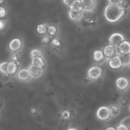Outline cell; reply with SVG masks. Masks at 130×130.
Wrapping results in <instances>:
<instances>
[{"label":"cell","mask_w":130,"mask_h":130,"mask_svg":"<svg viewBox=\"0 0 130 130\" xmlns=\"http://www.w3.org/2000/svg\"><path fill=\"white\" fill-rule=\"evenodd\" d=\"M22 45V42L20 39L15 38L11 41L9 43V48L13 51H16L19 50Z\"/></svg>","instance_id":"obj_10"},{"label":"cell","mask_w":130,"mask_h":130,"mask_svg":"<svg viewBox=\"0 0 130 130\" xmlns=\"http://www.w3.org/2000/svg\"><path fill=\"white\" fill-rule=\"evenodd\" d=\"M7 72L8 74H14L16 73L17 70V66L14 61H10L8 62L7 65Z\"/></svg>","instance_id":"obj_17"},{"label":"cell","mask_w":130,"mask_h":130,"mask_svg":"<svg viewBox=\"0 0 130 130\" xmlns=\"http://www.w3.org/2000/svg\"><path fill=\"white\" fill-rule=\"evenodd\" d=\"M31 64L34 66L42 69L45 66V62L42 57L36 56L32 57Z\"/></svg>","instance_id":"obj_13"},{"label":"cell","mask_w":130,"mask_h":130,"mask_svg":"<svg viewBox=\"0 0 130 130\" xmlns=\"http://www.w3.org/2000/svg\"><path fill=\"white\" fill-rule=\"evenodd\" d=\"M109 4H119L121 0H108Z\"/></svg>","instance_id":"obj_32"},{"label":"cell","mask_w":130,"mask_h":130,"mask_svg":"<svg viewBox=\"0 0 130 130\" xmlns=\"http://www.w3.org/2000/svg\"><path fill=\"white\" fill-rule=\"evenodd\" d=\"M83 5V8L85 10H89L94 7L95 4V0H81Z\"/></svg>","instance_id":"obj_16"},{"label":"cell","mask_w":130,"mask_h":130,"mask_svg":"<svg viewBox=\"0 0 130 130\" xmlns=\"http://www.w3.org/2000/svg\"><path fill=\"white\" fill-rule=\"evenodd\" d=\"M62 116L64 118H68L70 116V113L68 111H64L62 114Z\"/></svg>","instance_id":"obj_31"},{"label":"cell","mask_w":130,"mask_h":130,"mask_svg":"<svg viewBox=\"0 0 130 130\" xmlns=\"http://www.w3.org/2000/svg\"><path fill=\"white\" fill-rule=\"evenodd\" d=\"M93 59L96 61H100L104 58L103 51L101 50H95L93 54Z\"/></svg>","instance_id":"obj_18"},{"label":"cell","mask_w":130,"mask_h":130,"mask_svg":"<svg viewBox=\"0 0 130 130\" xmlns=\"http://www.w3.org/2000/svg\"><path fill=\"white\" fill-rule=\"evenodd\" d=\"M75 1V0H62L63 3H64V4H65V5H66L68 7H70L71 6V5Z\"/></svg>","instance_id":"obj_29"},{"label":"cell","mask_w":130,"mask_h":130,"mask_svg":"<svg viewBox=\"0 0 130 130\" xmlns=\"http://www.w3.org/2000/svg\"><path fill=\"white\" fill-rule=\"evenodd\" d=\"M48 25L46 23H41L37 26V31L40 34H45L47 32V28Z\"/></svg>","instance_id":"obj_19"},{"label":"cell","mask_w":130,"mask_h":130,"mask_svg":"<svg viewBox=\"0 0 130 130\" xmlns=\"http://www.w3.org/2000/svg\"><path fill=\"white\" fill-rule=\"evenodd\" d=\"M102 70L98 66L92 67L88 71V77L91 79L95 80L98 79L102 74Z\"/></svg>","instance_id":"obj_6"},{"label":"cell","mask_w":130,"mask_h":130,"mask_svg":"<svg viewBox=\"0 0 130 130\" xmlns=\"http://www.w3.org/2000/svg\"><path fill=\"white\" fill-rule=\"evenodd\" d=\"M105 130H116V129L112 126H110V127L106 128Z\"/></svg>","instance_id":"obj_34"},{"label":"cell","mask_w":130,"mask_h":130,"mask_svg":"<svg viewBox=\"0 0 130 130\" xmlns=\"http://www.w3.org/2000/svg\"><path fill=\"white\" fill-rule=\"evenodd\" d=\"M124 38L123 36L119 33L115 32L112 34L109 38V42L110 44L117 48L120 44L124 41Z\"/></svg>","instance_id":"obj_3"},{"label":"cell","mask_w":130,"mask_h":130,"mask_svg":"<svg viewBox=\"0 0 130 130\" xmlns=\"http://www.w3.org/2000/svg\"><path fill=\"white\" fill-rule=\"evenodd\" d=\"M103 51L104 55V58L109 61L112 57L118 54L117 48L111 44L106 46Z\"/></svg>","instance_id":"obj_2"},{"label":"cell","mask_w":130,"mask_h":130,"mask_svg":"<svg viewBox=\"0 0 130 130\" xmlns=\"http://www.w3.org/2000/svg\"><path fill=\"white\" fill-rule=\"evenodd\" d=\"M119 4L126 10L130 7V0H121Z\"/></svg>","instance_id":"obj_24"},{"label":"cell","mask_w":130,"mask_h":130,"mask_svg":"<svg viewBox=\"0 0 130 130\" xmlns=\"http://www.w3.org/2000/svg\"><path fill=\"white\" fill-rule=\"evenodd\" d=\"M49 37L47 36L44 37L42 39V40H41V42H42V43H46L49 42Z\"/></svg>","instance_id":"obj_30"},{"label":"cell","mask_w":130,"mask_h":130,"mask_svg":"<svg viewBox=\"0 0 130 130\" xmlns=\"http://www.w3.org/2000/svg\"><path fill=\"white\" fill-rule=\"evenodd\" d=\"M9 62L7 61H5V62H3L2 63H1L0 65V70L1 71V72L4 74L6 75H8V72H7V65L8 64Z\"/></svg>","instance_id":"obj_23"},{"label":"cell","mask_w":130,"mask_h":130,"mask_svg":"<svg viewBox=\"0 0 130 130\" xmlns=\"http://www.w3.org/2000/svg\"><path fill=\"white\" fill-rule=\"evenodd\" d=\"M129 111H130V105H129Z\"/></svg>","instance_id":"obj_37"},{"label":"cell","mask_w":130,"mask_h":130,"mask_svg":"<svg viewBox=\"0 0 130 130\" xmlns=\"http://www.w3.org/2000/svg\"><path fill=\"white\" fill-rule=\"evenodd\" d=\"M67 130H77V129L74 128H69Z\"/></svg>","instance_id":"obj_35"},{"label":"cell","mask_w":130,"mask_h":130,"mask_svg":"<svg viewBox=\"0 0 130 130\" xmlns=\"http://www.w3.org/2000/svg\"><path fill=\"white\" fill-rule=\"evenodd\" d=\"M119 54V53H118ZM122 61V67L128 68L130 67V53L126 54H119Z\"/></svg>","instance_id":"obj_15"},{"label":"cell","mask_w":130,"mask_h":130,"mask_svg":"<svg viewBox=\"0 0 130 130\" xmlns=\"http://www.w3.org/2000/svg\"><path fill=\"white\" fill-rule=\"evenodd\" d=\"M119 54H126L130 53V42L124 40L117 48Z\"/></svg>","instance_id":"obj_8"},{"label":"cell","mask_w":130,"mask_h":130,"mask_svg":"<svg viewBox=\"0 0 130 130\" xmlns=\"http://www.w3.org/2000/svg\"><path fill=\"white\" fill-rule=\"evenodd\" d=\"M70 10L74 12H82L83 8V5L81 0H75L69 7Z\"/></svg>","instance_id":"obj_9"},{"label":"cell","mask_w":130,"mask_h":130,"mask_svg":"<svg viewBox=\"0 0 130 130\" xmlns=\"http://www.w3.org/2000/svg\"><path fill=\"white\" fill-rule=\"evenodd\" d=\"M116 130H130L129 127L123 123H120L116 127Z\"/></svg>","instance_id":"obj_25"},{"label":"cell","mask_w":130,"mask_h":130,"mask_svg":"<svg viewBox=\"0 0 130 130\" xmlns=\"http://www.w3.org/2000/svg\"><path fill=\"white\" fill-rule=\"evenodd\" d=\"M43 55L42 51L38 49H34L30 52V55L32 57H36V56H40L42 57Z\"/></svg>","instance_id":"obj_21"},{"label":"cell","mask_w":130,"mask_h":130,"mask_svg":"<svg viewBox=\"0 0 130 130\" xmlns=\"http://www.w3.org/2000/svg\"><path fill=\"white\" fill-rule=\"evenodd\" d=\"M51 43L54 45V46H58L60 45V42L59 41V40L57 39V38H54L52 40V41H51Z\"/></svg>","instance_id":"obj_27"},{"label":"cell","mask_w":130,"mask_h":130,"mask_svg":"<svg viewBox=\"0 0 130 130\" xmlns=\"http://www.w3.org/2000/svg\"><path fill=\"white\" fill-rule=\"evenodd\" d=\"M57 31V28L55 26L53 25H48L47 28V32L48 33L49 35L51 36H53L56 33Z\"/></svg>","instance_id":"obj_22"},{"label":"cell","mask_w":130,"mask_h":130,"mask_svg":"<svg viewBox=\"0 0 130 130\" xmlns=\"http://www.w3.org/2000/svg\"><path fill=\"white\" fill-rule=\"evenodd\" d=\"M111 115V113L109 108L105 106L99 108L96 112V116L98 118L102 120L108 119Z\"/></svg>","instance_id":"obj_4"},{"label":"cell","mask_w":130,"mask_h":130,"mask_svg":"<svg viewBox=\"0 0 130 130\" xmlns=\"http://www.w3.org/2000/svg\"><path fill=\"white\" fill-rule=\"evenodd\" d=\"M125 13L126 10L119 4H109L104 9V16L107 21L114 23L120 19Z\"/></svg>","instance_id":"obj_1"},{"label":"cell","mask_w":130,"mask_h":130,"mask_svg":"<svg viewBox=\"0 0 130 130\" xmlns=\"http://www.w3.org/2000/svg\"><path fill=\"white\" fill-rule=\"evenodd\" d=\"M116 85L119 90L123 91L128 88L129 86V82L126 78L119 77L116 80Z\"/></svg>","instance_id":"obj_5"},{"label":"cell","mask_w":130,"mask_h":130,"mask_svg":"<svg viewBox=\"0 0 130 130\" xmlns=\"http://www.w3.org/2000/svg\"><path fill=\"white\" fill-rule=\"evenodd\" d=\"M68 16L71 20L73 21H77L81 18L82 16V12H74L70 10L68 12Z\"/></svg>","instance_id":"obj_14"},{"label":"cell","mask_w":130,"mask_h":130,"mask_svg":"<svg viewBox=\"0 0 130 130\" xmlns=\"http://www.w3.org/2000/svg\"><path fill=\"white\" fill-rule=\"evenodd\" d=\"M31 76L29 70L27 69H21L18 71L17 74V77L19 80L22 81H26L28 80Z\"/></svg>","instance_id":"obj_11"},{"label":"cell","mask_w":130,"mask_h":130,"mask_svg":"<svg viewBox=\"0 0 130 130\" xmlns=\"http://www.w3.org/2000/svg\"><path fill=\"white\" fill-rule=\"evenodd\" d=\"M5 25V21H3L2 20H0V29L2 30Z\"/></svg>","instance_id":"obj_33"},{"label":"cell","mask_w":130,"mask_h":130,"mask_svg":"<svg viewBox=\"0 0 130 130\" xmlns=\"http://www.w3.org/2000/svg\"><path fill=\"white\" fill-rule=\"evenodd\" d=\"M111 115L116 116L120 113V108L117 105H112L109 107Z\"/></svg>","instance_id":"obj_20"},{"label":"cell","mask_w":130,"mask_h":130,"mask_svg":"<svg viewBox=\"0 0 130 130\" xmlns=\"http://www.w3.org/2000/svg\"><path fill=\"white\" fill-rule=\"evenodd\" d=\"M3 1H4V0H0V4H2Z\"/></svg>","instance_id":"obj_36"},{"label":"cell","mask_w":130,"mask_h":130,"mask_svg":"<svg viewBox=\"0 0 130 130\" xmlns=\"http://www.w3.org/2000/svg\"><path fill=\"white\" fill-rule=\"evenodd\" d=\"M129 103V101L128 99L126 98H122L120 101V103L122 106H125L127 105Z\"/></svg>","instance_id":"obj_26"},{"label":"cell","mask_w":130,"mask_h":130,"mask_svg":"<svg viewBox=\"0 0 130 130\" xmlns=\"http://www.w3.org/2000/svg\"><path fill=\"white\" fill-rule=\"evenodd\" d=\"M109 64L110 67L113 69H118L122 66L121 59L118 53L110 59Z\"/></svg>","instance_id":"obj_7"},{"label":"cell","mask_w":130,"mask_h":130,"mask_svg":"<svg viewBox=\"0 0 130 130\" xmlns=\"http://www.w3.org/2000/svg\"><path fill=\"white\" fill-rule=\"evenodd\" d=\"M28 70L31 76L34 77H38L42 74V69L38 68L33 64H31L28 68Z\"/></svg>","instance_id":"obj_12"},{"label":"cell","mask_w":130,"mask_h":130,"mask_svg":"<svg viewBox=\"0 0 130 130\" xmlns=\"http://www.w3.org/2000/svg\"><path fill=\"white\" fill-rule=\"evenodd\" d=\"M0 11H1L0 17L1 18H3L6 15V10H5V9L4 8H3L2 7H1V8H0Z\"/></svg>","instance_id":"obj_28"}]
</instances>
